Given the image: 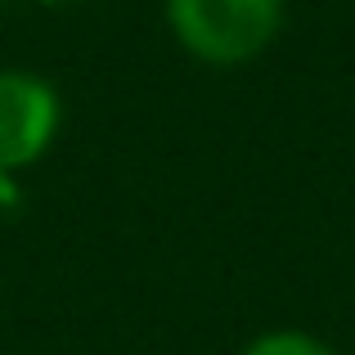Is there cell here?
<instances>
[{
  "label": "cell",
  "mask_w": 355,
  "mask_h": 355,
  "mask_svg": "<svg viewBox=\"0 0 355 355\" xmlns=\"http://www.w3.org/2000/svg\"><path fill=\"white\" fill-rule=\"evenodd\" d=\"M171 32L202 63H248L279 36L284 0H166Z\"/></svg>",
  "instance_id": "cell-1"
},
{
  "label": "cell",
  "mask_w": 355,
  "mask_h": 355,
  "mask_svg": "<svg viewBox=\"0 0 355 355\" xmlns=\"http://www.w3.org/2000/svg\"><path fill=\"white\" fill-rule=\"evenodd\" d=\"M59 126V99L32 72H0V180L32 166Z\"/></svg>",
  "instance_id": "cell-2"
},
{
  "label": "cell",
  "mask_w": 355,
  "mask_h": 355,
  "mask_svg": "<svg viewBox=\"0 0 355 355\" xmlns=\"http://www.w3.org/2000/svg\"><path fill=\"white\" fill-rule=\"evenodd\" d=\"M243 355H333L324 342H315L311 333H297V329H279V333H266L257 338Z\"/></svg>",
  "instance_id": "cell-3"
}]
</instances>
